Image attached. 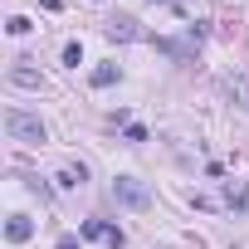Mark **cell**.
Segmentation results:
<instances>
[{"label":"cell","mask_w":249,"mask_h":249,"mask_svg":"<svg viewBox=\"0 0 249 249\" xmlns=\"http://www.w3.org/2000/svg\"><path fill=\"white\" fill-rule=\"evenodd\" d=\"M59 249H78V239H73V234H64V239H59Z\"/></svg>","instance_id":"15"},{"label":"cell","mask_w":249,"mask_h":249,"mask_svg":"<svg viewBox=\"0 0 249 249\" xmlns=\"http://www.w3.org/2000/svg\"><path fill=\"white\" fill-rule=\"evenodd\" d=\"M30 234H35V225H30V215H10V220H5V239H10V244H25Z\"/></svg>","instance_id":"6"},{"label":"cell","mask_w":249,"mask_h":249,"mask_svg":"<svg viewBox=\"0 0 249 249\" xmlns=\"http://www.w3.org/2000/svg\"><path fill=\"white\" fill-rule=\"evenodd\" d=\"M10 83H15V88H39L44 78L30 69V59H15V69H10Z\"/></svg>","instance_id":"5"},{"label":"cell","mask_w":249,"mask_h":249,"mask_svg":"<svg viewBox=\"0 0 249 249\" xmlns=\"http://www.w3.org/2000/svg\"><path fill=\"white\" fill-rule=\"evenodd\" d=\"M5 132H10V142H25V147H39L49 137V127H44L35 112H25V107H10L5 112Z\"/></svg>","instance_id":"1"},{"label":"cell","mask_w":249,"mask_h":249,"mask_svg":"<svg viewBox=\"0 0 249 249\" xmlns=\"http://www.w3.org/2000/svg\"><path fill=\"white\" fill-rule=\"evenodd\" d=\"M142 30H137V20L132 15H112L107 20V39H117V44H127V39H137Z\"/></svg>","instance_id":"4"},{"label":"cell","mask_w":249,"mask_h":249,"mask_svg":"<svg viewBox=\"0 0 249 249\" xmlns=\"http://www.w3.org/2000/svg\"><path fill=\"white\" fill-rule=\"evenodd\" d=\"M225 200H230V210H249V186H225Z\"/></svg>","instance_id":"8"},{"label":"cell","mask_w":249,"mask_h":249,"mask_svg":"<svg viewBox=\"0 0 249 249\" xmlns=\"http://www.w3.org/2000/svg\"><path fill=\"white\" fill-rule=\"evenodd\" d=\"M5 30H10V35H30V30H35V25H30V20H25V15H10V20H5Z\"/></svg>","instance_id":"11"},{"label":"cell","mask_w":249,"mask_h":249,"mask_svg":"<svg viewBox=\"0 0 249 249\" xmlns=\"http://www.w3.org/2000/svg\"><path fill=\"white\" fill-rule=\"evenodd\" d=\"M230 88H234V93H239V107H249V78H234V83H230Z\"/></svg>","instance_id":"13"},{"label":"cell","mask_w":249,"mask_h":249,"mask_svg":"<svg viewBox=\"0 0 249 249\" xmlns=\"http://www.w3.org/2000/svg\"><path fill=\"white\" fill-rule=\"evenodd\" d=\"M152 5H161V0H152Z\"/></svg>","instance_id":"16"},{"label":"cell","mask_w":249,"mask_h":249,"mask_svg":"<svg viewBox=\"0 0 249 249\" xmlns=\"http://www.w3.org/2000/svg\"><path fill=\"white\" fill-rule=\"evenodd\" d=\"M107 83H117V69L112 64H98L93 69V88H107Z\"/></svg>","instance_id":"10"},{"label":"cell","mask_w":249,"mask_h":249,"mask_svg":"<svg viewBox=\"0 0 249 249\" xmlns=\"http://www.w3.org/2000/svg\"><path fill=\"white\" fill-rule=\"evenodd\" d=\"M112 200L127 205V210H147V205H152V191H147L137 176H117V181H112Z\"/></svg>","instance_id":"2"},{"label":"cell","mask_w":249,"mask_h":249,"mask_svg":"<svg viewBox=\"0 0 249 249\" xmlns=\"http://www.w3.org/2000/svg\"><path fill=\"white\" fill-rule=\"evenodd\" d=\"M83 181H88L83 166H64V171H59V186H64V191H73V186H83Z\"/></svg>","instance_id":"9"},{"label":"cell","mask_w":249,"mask_h":249,"mask_svg":"<svg viewBox=\"0 0 249 249\" xmlns=\"http://www.w3.org/2000/svg\"><path fill=\"white\" fill-rule=\"evenodd\" d=\"M157 49L171 54V59H191V54H196V44H181V39H157Z\"/></svg>","instance_id":"7"},{"label":"cell","mask_w":249,"mask_h":249,"mask_svg":"<svg viewBox=\"0 0 249 249\" xmlns=\"http://www.w3.org/2000/svg\"><path fill=\"white\" fill-rule=\"evenodd\" d=\"M83 239H103V244H112V249H122L127 239H122V230L117 225H107V220H83V230H78Z\"/></svg>","instance_id":"3"},{"label":"cell","mask_w":249,"mask_h":249,"mask_svg":"<svg viewBox=\"0 0 249 249\" xmlns=\"http://www.w3.org/2000/svg\"><path fill=\"white\" fill-rule=\"evenodd\" d=\"M78 59H83V49H78V44H64V64H69V69H78Z\"/></svg>","instance_id":"12"},{"label":"cell","mask_w":249,"mask_h":249,"mask_svg":"<svg viewBox=\"0 0 249 249\" xmlns=\"http://www.w3.org/2000/svg\"><path fill=\"white\" fill-rule=\"evenodd\" d=\"M127 142H147V127H142V122H127Z\"/></svg>","instance_id":"14"}]
</instances>
